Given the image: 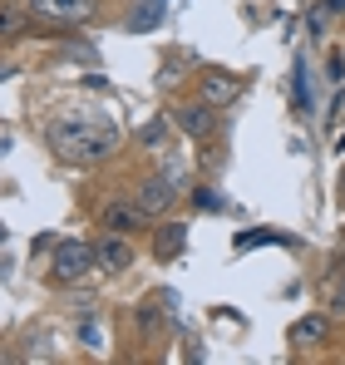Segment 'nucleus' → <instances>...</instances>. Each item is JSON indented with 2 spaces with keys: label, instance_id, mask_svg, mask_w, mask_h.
I'll return each instance as SVG.
<instances>
[{
  "label": "nucleus",
  "instance_id": "4468645a",
  "mask_svg": "<svg viewBox=\"0 0 345 365\" xmlns=\"http://www.w3.org/2000/svg\"><path fill=\"white\" fill-rule=\"evenodd\" d=\"M326 20H331V10H311V15H306V25H311V35H321V30H326Z\"/></svg>",
  "mask_w": 345,
  "mask_h": 365
},
{
  "label": "nucleus",
  "instance_id": "ddd939ff",
  "mask_svg": "<svg viewBox=\"0 0 345 365\" xmlns=\"http://www.w3.org/2000/svg\"><path fill=\"white\" fill-rule=\"evenodd\" d=\"M197 207H207V212H217V207H222V197H217L212 187H197Z\"/></svg>",
  "mask_w": 345,
  "mask_h": 365
},
{
  "label": "nucleus",
  "instance_id": "f257e3e1",
  "mask_svg": "<svg viewBox=\"0 0 345 365\" xmlns=\"http://www.w3.org/2000/svg\"><path fill=\"white\" fill-rule=\"evenodd\" d=\"M50 143L69 163H99L118 148V128L109 119H89V114H59L50 119Z\"/></svg>",
  "mask_w": 345,
  "mask_h": 365
},
{
  "label": "nucleus",
  "instance_id": "6e6552de",
  "mask_svg": "<svg viewBox=\"0 0 345 365\" xmlns=\"http://www.w3.org/2000/svg\"><path fill=\"white\" fill-rule=\"evenodd\" d=\"M182 128L197 133V138L212 133V104H207V99H202V104H187V109H182Z\"/></svg>",
  "mask_w": 345,
  "mask_h": 365
},
{
  "label": "nucleus",
  "instance_id": "9b49d317",
  "mask_svg": "<svg viewBox=\"0 0 345 365\" xmlns=\"http://www.w3.org/2000/svg\"><path fill=\"white\" fill-rule=\"evenodd\" d=\"M163 138H168V123H163V119H153V123L138 128V143H148V148H158Z\"/></svg>",
  "mask_w": 345,
  "mask_h": 365
},
{
  "label": "nucleus",
  "instance_id": "dca6fc26",
  "mask_svg": "<svg viewBox=\"0 0 345 365\" xmlns=\"http://www.w3.org/2000/svg\"><path fill=\"white\" fill-rule=\"evenodd\" d=\"M331 10H345V0H331Z\"/></svg>",
  "mask_w": 345,
  "mask_h": 365
},
{
  "label": "nucleus",
  "instance_id": "0eeeda50",
  "mask_svg": "<svg viewBox=\"0 0 345 365\" xmlns=\"http://www.w3.org/2000/svg\"><path fill=\"white\" fill-rule=\"evenodd\" d=\"M311 341H326V316H301L291 326V346H311Z\"/></svg>",
  "mask_w": 345,
  "mask_h": 365
},
{
  "label": "nucleus",
  "instance_id": "20e7f679",
  "mask_svg": "<svg viewBox=\"0 0 345 365\" xmlns=\"http://www.w3.org/2000/svg\"><path fill=\"white\" fill-rule=\"evenodd\" d=\"M94 257H99V267H104V272H128V267H133V247H128L123 232H109L104 242L94 247Z\"/></svg>",
  "mask_w": 345,
  "mask_h": 365
},
{
  "label": "nucleus",
  "instance_id": "f3484780",
  "mask_svg": "<svg viewBox=\"0 0 345 365\" xmlns=\"http://www.w3.org/2000/svg\"><path fill=\"white\" fill-rule=\"evenodd\" d=\"M0 237H5V232H0Z\"/></svg>",
  "mask_w": 345,
  "mask_h": 365
},
{
  "label": "nucleus",
  "instance_id": "2eb2a0df",
  "mask_svg": "<svg viewBox=\"0 0 345 365\" xmlns=\"http://www.w3.org/2000/svg\"><path fill=\"white\" fill-rule=\"evenodd\" d=\"M10 74H15V64H10V60H0V79H10Z\"/></svg>",
  "mask_w": 345,
  "mask_h": 365
},
{
  "label": "nucleus",
  "instance_id": "39448f33",
  "mask_svg": "<svg viewBox=\"0 0 345 365\" xmlns=\"http://www.w3.org/2000/svg\"><path fill=\"white\" fill-rule=\"evenodd\" d=\"M172 202H177V187H172L168 178H148L138 187V207H143V212H168Z\"/></svg>",
  "mask_w": 345,
  "mask_h": 365
},
{
  "label": "nucleus",
  "instance_id": "423d86ee",
  "mask_svg": "<svg viewBox=\"0 0 345 365\" xmlns=\"http://www.w3.org/2000/svg\"><path fill=\"white\" fill-rule=\"evenodd\" d=\"M138 222H143V207H138V202H109V207H104V227H109V232H123V237H128Z\"/></svg>",
  "mask_w": 345,
  "mask_h": 365
},
{
  "label": "nucleus",
  "instance_id": "7ed1b4c3",
  "mask_svg": "<svg viewBox=\"0 0 345 365\" xmlns=\"http://www.w3.org/2000/svg\"><path fill=\"white\" fill-rule=\"evenodd\" d=\"M30 10L45 20H89L99 10V0H30Z\"/></svg>",
  "mask_w": 345,
  "mask_h": 365
},
{
  "label": "nucleus",
  "instance_id": "9d476101",
  "mask_svg": "<svg viewBox=\"0 0 345 365\" xmlns=\"http://www.w3.org/2000/svg\"><path fill=\"white\" fill-rule=\"evenodd\" d=\"M202 99H207V104H227V99H237V84H232V79H207V84H202Z\"/></svg>",
  "mask_w": 345,
  "mask_h": 365
},
{
  "label": "nucleus",
  "instance_id": "f8f14e48",
  "mask_svg": "<svg viewBox=\"0 0 345 365\" xmlns=\"http://www.w3.org/2000/svg\"><path fill=\"white\" fill-rule=\"evenodd\" d=\"M20 30H25V20H20L15 10H0V40H15Z\"/></svg>",
  "mask_w": 345,
  "mask_h": 365
},
{
  "label": "nucleus",
  "instance_id": "1a4fd4ad",
  "mask_svg": "<svg viewBox=\"0 0 345 365\" xmlns=\"http://www.w3.org/2000/svg\"><path fill=\"white\" fill-rule=\"evenodd\" d=\"M182 237H187V227H182V222H168V227L158 232V257H177V252H182Z\"/></svg>",
  "mask_w": 345,
  "mask_h": 365
},
{
  "label": "nucleus",
  "instance_id": "f03ea898",
  "mask_svg": "<svg viewBox=\"0 0 345 365\" xmlns=\"http://www.w3.org/2000/svg\"><path fill=\"white\" fill-rule=\"evenodd\" d=\"M99 257L89 242H55V282H84V272Z\"/></svg>",
  "mask_w": 345,
  "mask_h": 365
}]
</instances>
